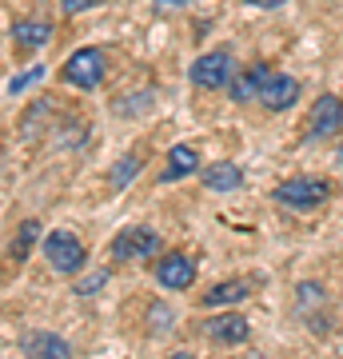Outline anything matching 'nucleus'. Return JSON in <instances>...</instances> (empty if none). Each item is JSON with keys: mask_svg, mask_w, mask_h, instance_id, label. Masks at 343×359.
Listing matches in <instances>:
<instances>
[{"mask_svg": "<svg viewBox=\"0 0 343 359\" xmlns=\"http://www.w3.org/2000/svg\"><path fill=\"white\" fill-rule=\"evenodd\" d=\"M300 92H304L300 80L280 72V68H271V65H252L248 72H240V76L231 80V100L236 104L260 100L271 112H288L300 100Z\"/></svg>", "mask_w": 343, "mask_h": 359, "instance_id": "1", "label": "nucleus"}, {"mask_svg": "<svg viewBox=\"0 0 343 359\" xmlns=\"http://www.w3.org/2000/svg\"><path fill=\"white\" fill-rule=\"evenodd\" d=\"M328 196H331V184L319 176H292L271 188V200L292 208V212H311V208L328 204Z\"/></svg>", "mask_w": 343, "mask_h": 359, "instance_id": "2", "label": "nucleus"}, {"mask_svg": "<svg viewBox=\"0 0 343 359\" xmlns=\"http://www.w3.org/2000/svg\"><path fill=\"white\" fill-rule=\"evenodd\" d=\"M188 80L196 88H208V92L228 88L231 80H236V60H231V52L212 48V52H203V56H196L191 68H188Z\"/></svg>", "mask_w": 343, "mask_h": 359, "instance_id": "3", "label": "nucleus"}, {"mask_svg": "<svg viewBox=\"0 0 343 359\" xmlns=\"http://www.w3.org/2000/svg\"><path fill=\"white\" fill-rule=\"evenodd\" d=\"M104 76H108V56H104V48H76L64 60V80L80 92L100 88Z\"/></svg>", "mask_w": 343, "mask_h": 359, "instance_id": "4", "label": "nucleus"}, {"mask_svg": "<svg viewBox=\"0 0 343 359\" xmlns=\"http://www.w3.org/2000/svg\"><path fill=\"white\" fill-rule=\"evenodd\" d=\"M44 256H48L52 271H60V276H76V271H84L88 252H84V244H80V236H72L68 228H56V231L44 236Z\"/></svg>", "mask_w": 343, "mask_h": 359, "instance_id": "5", "label": "nucleus"}, {"mask_svg": "<svg viewBox=\"0 0 343 359\" xmlns=\"http://www.w3.org/2000/svg\"><path fill=\"white\" fill-rule=\"evenodd\" d=\"M156 252H160V236L144 224H128L112 240V259H152Z\"/></svg>", "mask_w": 343, "mask_h": 359, "instance_id": "6", "label": "nucleus"}, {"mask_svg": "<svg viewBox=\"0 0 343 359\" xmlns=\"http://www.w3.org/2000/svg\"><path fill=\"white\" fill-rule=\"evenodd\" d=\"M335 132H343V96L323 92V96L311 104V116H307V136H311V140H323V136H335Z\"/></svg>", "mask_w": 343, "mask_h": 359, "instance_id": "7", "label": "nucleus"}, {"mask_svg": "<svg viewBox=\"0 0 343 359\" xmlns=\"http://www.w3.org/2000/svg\"><path fill=\"white\" fill-rule=\"evenodd\" d=\"M156 283L168 292H188L196 283V259L184 252H168L164 259H156Z\"/></svg>", "mask_w": 343, "mask_h": 359, "instance_id": "8", "label": "nucleus"}, {"mask_svg": "<svg viewBox=\"0 0 343 359\" xmlns=\"http://www.w3.org/2000/svg\"><path fill=\"white\" fill-rule=\"evenodd\" d=\"M203 335H208L212 344L240 347V344H248V335H252V327H248V320H243L240 311H231V316H212V320L203 323Z\"/></svg>", "mask_w": 343, "mask_h": 359, "instance_id": "9", "label": "nucleus"}, {"mask_svg": "<svg viewBox=\"0 0 343 359\" xmlns=\"http://www.w3.org/2000/svg\"><path fill=\"white\" fill-rule=\"evenodd\" d=\"M200 172V152L191 148V144H176L172 152H168V168L160 172L164 184H176V180H188Z\"/></svg>", "mask_w": 343, "mask_h": 359, "instance_id": "10", "label": "nucleus"}, {"mask_svg": "<svg viewBox=\"0 0 343 359\" xmlns=\"http://www.w3.org/2000/svg\"><path fill=\"white\" fill-rule=\"evenodd\" d=\"M200 180H203V188H212V192H236L243 184V172L231 160H216V164L200 168Z\"/></svg>", "mask_w": 343, "mask_h": 359, "instance_id": "11", "label": "nucleus"}, {"mask_svg": "<svg viewBox=\"0 0 343 359\" xmlns=\"http://www.w3.org/2000/svg\"><path fill=\"white\" fill-rule=\"evenodd\" d=\"M56 28L52 20H16L13 25V44L16 48H48Z\"/></svg>", "mask_w": 343, "mask_h": 359, "instance_id": "12", "label": "nucleus"}, {"mask_svg": "<svg viewBox=\"0 0 343 359\" xmlns=\"http://www.w3.org/2000/svg\"><path fill=\"white\" fill-rule=\"evenodd\" d=\"M20 351H25V355H52V359H68L72 355L68 339H60V335H52V332L25 335V339H20Z\"/></svg>", "mask_w": 343, "mask_h": 359, "instance_id": "13", "label": "nucleus"}, {"mask_svg": "<svg viewBox=\"0 0 343 359\" xmlns=\"http://www.w3.org/2000/svg\"><path fill=\"white\" fill-rule=\"evenodd\" d=\"M248 295H252V283L248 280H224V283H216L212 292H203L200 304L203 308H228V304H243Z\"/></svg>", "mask_w": 343, "mask_h": 359, "instance_id": "14", "label": "nucleus"}, {"mask_svg": "<svg viewBox=\"0 0 343 359\" xmlns=\"http://www.w3.org/2000/svg\"><path fill=\"white\" fill-rule=\"evenodd\" d=\"M36 240H40V219H25V224L16 228V240H13V248H8V256H13L16 264H25Z\"/></svg>", "mask_w": 343, "mask_h": 359, "instance_id": "15", "label": "nucleus"}, {"mask_svg": "<svg viewBox=\"0 0 343 359\" xmlns=\"http://www.w3.org/2000/svg\"><path fill=\"white\" fill-rule=\"evenodd\" d=\"M44 76H48V68H44V65H28L25 72H16V76L4 84V92H8V96H20V92H28L32 84H40Z\"/></svg>", "mask_w": 343, "mask_h": 359, "instance_id": "16", "label": "nucleus"}, {"mask_svg": "<svg viewBox=\"0 0 343 359\" xmlns=\"http://www.w3.org/2000/svg\"><path fill=\"white\" fill-rule=\"evenodd\" d=\"M128 104H116V112L120 116H140V112H152L156 104V92H136V96H124Z\"/></svg>", "mask_w": 343, "mask_h": 359, "instance_id": "17", "label": "nucleus"}, {"mask_svg": "<svg viewBox=\"0 0 343 359\" xmlns=\"http://www.w3.org/2000/svg\"><path fill=\"white\" fill-rule=\"evenodd\" d=\"M136 172H140V156H136V152H128L124 160H120V168H116L112 188H116V192H120V188H128V180L136 176Z\"/></svg>", "mask_w": 343, "mask_h": 359, "instance_id": "18", "label": "nucleus"}, {"mask_svg": "<svg viewBox=\"0 0 343 359\" xmlns=\"http://www.w3.org/2000/svg\"><path fill=\"white\" fill-rule=\"evenodd\" d=\"M100 4H108V0H60V8H64L68 16L88 13V8H100Z\"/></svg>", "mask_w": 343, "mask_h": 359, "instance_id": "19", "label": "nucleus"}, {"mask_svg": "<svg viewBox=\"0 0 343 359\" xmlns=\"http://www.w3.org/2000/svg\"><path fill=\"white\" fill-rule=\"evenodd\" d=\"M104 280H108V271H96V276H88V280H80L72 292H76V295H96V287H100Z\"/></svg>", "mask_w": 343, "mask_h": 359, "instance_id": "20", "label": "nucleus"}, {"mask_svg": "<svg viewBox=\"0 0 343 359\" xmlns=\"http://www.w3.org/2000/svg\"><path fill=\"white\" fill-rule=\"evenodd\" d=\"M243 4H252V8H283L288 0H243Z\"/></svg>", "mask_w": 343, "mask_h": 359, "instance_id": "21", "label": "nucleus"}, {"mask_svg": "<svg viewBox=\"0 0 343 359\" xmlns=\"http://www.w3.org/2000/svg\"><path fill=\"white\" fill-rule=\"evenodd\" d=\"M160 8H184V4H191V0H156Z\"/></svg>", "mask_w": 343, "mask_h": 359, "instance_id": "22", "label": "nucleus"}, {"mask_svg": "<svg viewBox=\"0 0 343 359\" xmlns=\"http://www.w3.org/2000/svg\"><path fill=\"white\" fill-rule=\"evenodd\" d=\"M339 164H343V140H339Z\"/></svg>", "mask_w": 343, "mask_h": 359, "instance_id": "23", "label": "nucleus"}]
</instances>
